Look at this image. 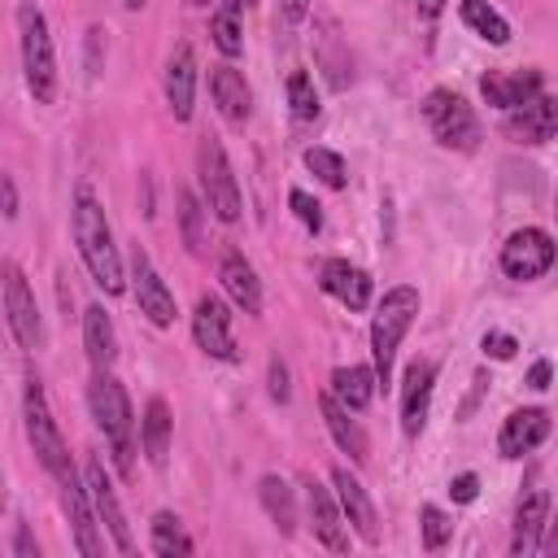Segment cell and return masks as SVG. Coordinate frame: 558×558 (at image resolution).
<instances>
[{"instance_id":"cell-1","label":"cell","mask_w":558,"mask_h":558,"mask_svg":"<svg viewBox=\"0 0 558 558\" xmlns=\"http://www.w3.org/2000/svg\"><path fill=\"white\" fill-rule=\"evenodd\" d=\"M70 231L78 244V257L87 266V275L96 279V288L105 296H118L126 288V270H122V253L113 244V227L105 218V205L96 201L92 187L74 192V209H70Z\"/></svg>"},{"instance_id":"cell-2","label":"cell","mask_w":558,"mask_h":558,"mask_svg":"<svg viewBox=\"0 0 558 558\" xmlns=\"http://www.w3.org/2000/svg\"><path fill=\"white\" fill-rule=\"evenodd\" d=\"M87 405H92L96 427H100L105 440H109L113 466L131 480V475H135V410H131L126 388H122L109 371H96V379H92V388H87Z\"/></svg>"},{"instance_id":"cell-3","label":"cell","mask_w":558,"mask_h":558,"mask_svg":"<svg viewBox=\"0 0 558 558\" xmlns=\"http://www.w3.org/2000/svg\"><path fill=\"white\" fill-rule=\"evenodd\" d=\"M414 318H418V288H410V283L388 288L384 301L375 305V318H371V371H375L379 388L392 384V362H397V349H401L405 331L414 327Z\"/></svg>"},{"instance_id":"cell-4","label":"cell","mask_w":558,"mask_h":558,"mask_svg":"<svg viewBox=\"0 0 558 558\" xmlns=\"http://www.w3.org/2000/svg\"><path fill=\"white\" fill-rule=\"evenodd\" d=\"M17 48H22L26 92L35 96V105H52L57 100V48H52L48 17L35 0L17 4Z\"/></svg>"},{"instance_id":"cell-5","label":"cell","mask_w":558,"mask_h":558,"mask_svg":"<svg viewBox=\"0 0 558 558\" xmlns=\"http://www.w3.org/2000/svg\"><path fill=\"white\" fill-rule=\"evenodd\" d=\"M22 423H26V440H31L35 458H39V466H44L52 480H61L65 471H74L70 445H65V436H61V427H57V418H52L48 392H44V384H39L35 375L26 379V392H22Z\"/></svg>"},{"instance_id":"cell-6","label":"cell","mask_w":558,"mask_h":558,"mask_svg":"<svg viewBox=\"0 0 558 558\" xmlns=\"http://www.w3.org/2000/svg\"><path fill=\"white\" fill-rule=\"evenodd\" d=\"M423 122H427V131L436 135V144H440V148H453V153H475L480 140H484L480 118H475L471 105H466L458 92H449V87H432V92L423 96Z\"/></svg>"},{"instance_id":"cell-7","label":"cell","mask_w":558,"mask_h":558,"mask_svg":"<svg viewBox=\"0 0 558 558\" xmlns=\"http://www.w3.org/2000/svg\"><path fill=\"white\" fill-rule=\"evenodd\" d=\"M196 174H201V192H205V205L214 209V218L218 222H240L244 196H240L231 157H227V148L214 135H205L201 148H196Z\"/></svg>"},{"instance_id":"cell-8","label":"cell","mask_w":558,"mask_h":558,"mask_svg":"<svg viewBox=\"0 0 558 558\" xmlns=\"http://www.w3.org/2000/svg\"><path fill=\"white\" fill-rule=\"evenodd\" d=\"M0 296H4V318H9V327L17 336V344L22 349H39V340H44L39 301H35V292L26 283V270L17 262H9V257L0 262Z\"/></svg>"},{"instance_id":"cell-9","label":"cell","mask_w":558,"mask_h":558,"mask_svg":"<svg viewBox=\"0 0 558 558\" xmlns=\"http://www.w3.org/2000/svg\"><path fill=\"white\" fill-rule=\"evenodd\" d=\"M549 266H554V240H549V231H541V227H519V231L501 244V270H506L510 279H519V283L541 279Z\"/></svg>"},{"instance_id":"cell-10","label":"cell","mask_w":558,"mask_h":558,"mask_svg":"<svg viewBox=\"0 0 558 558\" xmlns=\"http://www.w3.org/2000/svg\"><path fill=\"white\" fill-rule=\"evenodd\" d=\"M57 493H61V510L74 527V545L83 558H100L105 554V541H100V523H96V510H92V497H87V484L78 471H65L57 480Z\"/></svg>"},{"instance_id":"cell-11","label":"cell","mask_w":558,"mask_h":558,"mask_svg":"<svg viewBox=\"0 0 558 558\" xmlns=\"http://www.w3.org/2000/svg\"><path fill=\"white\" fill-rule=\"evenodd\" d=\"M83 484H87V497H92L96 523L109 532L113 549H118V554H135V541H131V527H126L122 501H118V493H113V484H109V475H105L100 458H87V466H83Z\"/></svg>"},{"instance_id":"cell-12","label":"cell","mask_w":558,"mask_h":558,"mask_svg":"<svg viewBox=\"0 0 558 558\" xmlns=\"http://www.w3.org/2000/svg\"><path fill=\"white\" fill-rule=\"evenodd\" d=\"M305 488V514H310V527H314V541L331 554H349V523L340 514V501L331 488H323L314 475L301 480Z\"/></svg>"},{"instance_id":"cell-13","label":"cell","mask_w":558,"mask_h":558,"mask_svg":"<svg viewBox=\"0 0 558 558\" xmlns=\"http://www.w3.org/2000/svg\"><path fill=\"white\" fill-rule=\"evenodd\" d=\"M131 283H135V301H140V314L153 323V327H170L179 318L174 310V292L166 288V279L157 275V266L148 262V253L135 244L131 248Z\"/></svg>"},{"instance_id":"cell-14","label":"cell","mask_w":558,"mask_h":558,"mask_svg":"<svg viewBox=\"0 0 558 558\" xmlns=\"http://www.w3.org/2000/svg\"><path fill=\"white\" fill-rule=\"evenodd\" d=\"M192 336L196 344L218 357V362H240V349H235V336H231V314L218 296H201L196 310H192Z\"/></svg>"},{"instance_id":"cell-15","label":"cell","mask_w":558,"mask_h":558,"mask_svg":"<svg viewBox=\"0 0 558 558\" xmlns=\"http://www.w3.org/2000/svg\"><path fill=\"white\" fill-rule=\"evenodd\" d=\"M331 493H336V501H340L344 523H353V532H357L366 545H379V514H375V506H371L362 480L349 475V466H331Z\"/></svg>"},{"instance_id":"cell-16","label":"cell","mask_w":558,"mask_h":558,"mask_svg":"<svg viewBox=\"0 0 558 558\" xmlns=\"http://www.w3.org/2000/svg\"><path fill=\"white\" fill-rule=\"evenodd\" d=\"M549 410H541V405H527V410H510L506 414V423H501V432H497V453L501 458H523V453H532L545 436H549Z\"/></svg>"},{"instance_id":"cell-17","label":"cell","mask_w":558,"mask_h":558,"mask_svg":"<svg viewBox=\"0 0 558 558\" xmlns=\"http://www.w3.org/2000/svg\"><path fill=\"white\" fill-rule=\"evenodd\" d=\"M541 87H545L541 70H488V74L480 78L484 100H488L493 109H501V113H510V109L527 105Z\"/></svg>"},{"instance_id":"cell-18","label":"cell","mask_w":558,"mask_h":558,"mask_svg":"<svg viewBox=\"0 0 558 558\" xmlns=\"http://www.w3.org/2000/svg\"><path fill=\"white\" fill-rule=\"evenodd\" d=\"M209 96H214V105H218V113L227 122H235V126L248 122V113H253V87H248V78L231 61L209 65Z\"/></svg>"},{"instance_id":"cell-19","label":"cell","mask_w":558,"mask_h":558,"mask_svg":"<svg viewBox=\"0 0 558 558\" xmlns=\"http://www.w3.org/2000/svg\"><path fill=\"white\" fill-rule=\"evenodd\" d=\"M166 105L179 122L192 118V100H196V57H192V44H174V52L166 57Z\"/></svg>"},{"instance_id":"cell-20","label":"cell","mask_w":558,"mask_h":558,"mask_svg":"<svg viewBox=\"0 0 558 558\" xmlns=\"http://www.w3.org/2000/svg\"><path fill=\"white\" fill-rule=\"evenodd\" d=\"M549 523V488H527L519 497L514 510V536H510V554L514 558H532L541 549V532Z\"/></svg>"},{"instance_id":"cell-21","label":"cell","mask_w":558,"mask_h":558,"mask_svg":"<svg viewBox=\"0 0 558 558\" xmlns=\"http://www.w3.org/2000/svg\"><path fill=\"white\" fill-rule=\"evenodd\" d=\"M318 283H323V292H327V296H336L344 310H366V305H371V275H366L362 266L344 262V257L323 262Z\"/></svg>"},{"instance_id":"cell-22","label":"cell","mask_w":558,"mask_h":558,"mask_svg":"<svg viewBox=\"0 0 558 558\" xmlns=\"http://www.w3.org/2000/svg\"><path fill=\"white\" fill-rule=\"evenodd\" d=\"M432 384H436V366H432V362H410V366H405V388H401V432H405L410 440L427 427Z\"/></svg>"},{"instance_id":"cell-23","label":"cell","mask_w":558,"mask_h":558,"mask_svg":"<svg viewBox=\"0 0 558 558\" xmlns=\"http://www.w3.org/2000/svg\"><path fill=\"white\" fill-rule=\"evenodd\" d=\"M554 126H558V105L545 92H536L527 105L510 109V118H506V131L519 144H549L554 140Z\"/></svg>"},{"instance_id":"cell-24","label":"cell","mask_w":558,"mask_h":558,"mask_svg":"<svg viewBox=\"0 0 558 558\" xmlns=\"http://www.w3.org/2000/svg\"><path fill=\"white\" fill-rule=\"evenodd\" d=\"M318 410H323V423H327V432H331V440L340 445V453H349V462H366V432H362V423L353 418V410H344L331 392H323L318 397Z\"/></svg>"},{"instance_id":"cell-25","label":"cell","mask_w":558,"mask_h":558,"mask_svg":"<svg viewBox=\"0 0 558 558\" xmlns=\"http://www.w3.org/2000/svg\"><path fill=\"white\" fill-rule=\"evenodd\" d=\"M218 283H222V292H227L244 314H262V279H257V270H253L240 253H227V257H222Z\"/></svg>"},{"instance_id":"cell-26","label":"cell","mask_w":558,"mask_h":558,"mask_svg":"<svg viewBox=\"0 0 558 558\" xmlns=\"http://www.w3.org/2000/svg\"><path fill=\"white\" fill-rule=\"evenodd\" d=\"M170 436H174V418H170V405L161 397H148L144 405V418H140V449L153 466H166L170 458Z\"/></svg>"},{"instance_id":"cell-27","label":"cell","mask_w":558,"mask_h":558,"mask_svg":"<svg viewBox=\"0 0 558 558\" xmlns=\"http://www.w3.org/2000/svg\"><path fill=\"white\" fill-rule=\"evenodd\" d=\"M257 501H262L266 519H270L283 536L296 532V493H292V484H288L283 475H262V480H257Z\"/></svg>"},{"instance_id":"cell-28","label":"cell","mask_w":558,"mask_h":558,"mask_svg":"<svg viewBox=\"0 0 558 558\" xmlns=\"http://www.w3.org/2000/svg\"><path fill=\"white\" fill-rule=\"evenodd\" d=\"M375 388H379V384H375V371H371V366H336L327 392H331L344 410L357 414V410H366V405L375 401Z\"/></svg>"},{"instance_id":"cell-29","label":"cell","mask_w":558,"mask_h":558,"mask_svg":"<svg viewBox=\"0 0 558 558\" xmlns=\"http://www.w3.org/2000/svg\"><path fill=\"white\" fill-rule=\"evenodd\" d=\"M83 349H87L96 371H109V362L118 353V336H113V323H109L105 305H87L83 310Z\"/></svg>"},{"instance_id":"cell-30","label":"cell","mask_w":558,"mask_h":558,"mask_svg":"<svg viewBox=\"0 0 558 558\" xmlns=\"http://www.w3.org/2000/svg\"><path fill=\"white\" fill-rule=\"evenodd\" d=\"M148 549L157 558H187L192 554V541H187L183 523L170 510H157L153 514V523H148Z\"/></svg>"},{"instance_id":"cell-31","label":"cell","mask_w":558,"mask_h":558,"mask_svg":"<svg viewBox=\"0 0 558 558\" xmlns=\"http://www.w3.org/2000/svg\"><path fill=\"white\" fill-rule=\"evenodd\" d=\"M458 17H462L480 39H488L493 48L510 44V22H506L488 0H462V4H458Z\"/></svg>"},{"instance_id":"cell-32","label":"cell","mask_w":558,"mask_h":558,"mask_svg":"<svg viewBox=\"0 0 558 558\" xmlns=\"http://www.w3.org/2000/svg\"><path fill=\"white\" fill-rule=\"evenodd\" d=\"M209 35H214V48L227 57V61H235L240 52H244V31H240V0H227L214 17H209Z\"/></svg>"},{"instance_id":"cell-33","label":"cell","mask_w":558,"mask_h":558,"mask_svg":"<svg viewBox=\"0 0 558 558\" xmlns=\"http://www.w3.org/2000/svg\"><path fill=\"white\" fill-rule=\"evenodd\" d=\"M318 26H323V35H314V52H318V61H323V70H327L331 87H349V52H344V57H340V52H331L336 22H318Z\"/></svg>"},{"instance_id":"cell-34","label":"cell","mask_w":558,"mask_h":558,"mask_svg":"<svg viewBox=\"0 0 558 558\" xmlns=\"http://www.w3.org/2000/svg\"><path fill=\"white\" fill-rule=\"evenodd\" d=\"M288 109L296 122H314L318 118V96H314V78L305 70L288 74Z\"/></svg>"},{"instance_id":"cell-35","label":"cell","mask_w":558,"mask_h":558,"mask_svg":"<svg viewBox=\"0 0 558 558\" xmlns=\"http://www.w3.org/2000/svg\"><path fill=\"white\" fill-rule=\"evenodd\" d=\"M305 166L318 174V183H327V187H336V192L349 183V166H344V157L331 153V148H305Z\"/></svg>"},{"instance_id":"cell-36","label":"cell","mask_w":558,"mask_h":558,"mask_svg":"<svg viewBox=\"0 0 558 558\" xmlns=\"http://www.w3.org/2000/svg\"><path fill=\"white\" fill-rule=\"evenodd\" d=\"M174 201H179L174 214H179V227H183V244H187L192 253H201V240H205V235H201V218H205V209H201V201H196L187 187H179Z\"/></svg>"},{"instance_id":"cell-37","label":"cell","mask_w":558,"mask_h":558,"mask_svg":"<svg viewBox=\"0 0 558 558\" xmlns=\"http://www.w3.org/2000/svg\"><path fill=\"white\" fill-rule=\"evenodd\" d=\"M418 527H423V549H445L453 536V519L440 506H423L418 510Z\"/></svg>"},{"instance_id":"cell-38","label":"cell","mask_w":558,"mask_h":558,"mask_svg":"<svg viewBox=\"0 0 558 558\" xmlns=\"http://www.w3.org/2000/svg\"><path fill=\"white\" fill-rule=\"evenodd\" d=\"M288 205H292V214L301 218V227H305V231H314V235L323 231V205H318L305 187H292V192H288Z\"/></svg>"},{"instance_id":"cell-39","label":"cell","mask_w":558,"mask_h":558,"mask_svg":"<svg viewBox=\"0 0 558 558\" xmlns=\"http://www.w3.org/2000/svg\"><path fill=\"white\" fill-rule=\"evenodd\" d=\"M480 349H484L488 357H497V362H510V357L519 353V340H514L510 331H484V340H480Z\"/></svg>"},{"instance_id":"cell-40","label":"cell","mask_w":558,"mask_h":558,"mask_svg":"<svg viewBox=\"0 0 558 558\" xmlns=\"http://www.w3.org/2000/svg\"><path fill=\"white\" fill-rule=\"evenodd\" d=\"M475 493H480V480H475L471 471H462V475H453V480H449V497H453L458 506L475 501Z\"/></svg>"},{"instance_id":"cell-41","label":"cell","mask_w":558,"mask_h":558,"mask_svg":"<svg viewBox=\"0 0 558 558\" xmlns=\"http://www.w3.org/2000/svg\"><path fill=\"white\" fill-rule=\"evenodd\" d=\"M270 397H275V401H288V397H292V388H288V366H283L279 357H270Z\"/></svg>"},{"instance_id":"cell-42","label":"cell","mask_w":558,"mask_h":558,"mask_svg":"<svg viewBox=\"0 0 558 558\" xmlns=\"http://www.w3.org/2000/svg\"><path fill=\"white\" fill-rule=\"evenodd\" d=\"M275 4H279V17H283L288 26H296V22L310 17V0H275Z\"/></svg>"},{"instance_id":"cell-43","label":"cell","mask_w":558,"mask_h":558,"mask_svg":"<svg viewBox=\"0 0 558 558\" xmlns=\"http://www.w3.org/2000/svg\"><path fill=\"white\" fill-rule=\"evenodd\" d=\"M13 554H17V558H35V554H39V545H35V536H31V527H26V523H17V536H13Z\"/></svg>"},{"instance_id":"cell-44","label":"cell","mask_w":558,"mask_h":558,"mask_svg":"<svg viewBox=\"0 0 558 558\" xmlns=\"http://www.w3.org/2000/svg\"><path fill=\"white\" fill-rule=\"evenodd\" d=\"M100 35H105L100 26H92V31H87V74H100V52H96Z\"/></svg>"},{"instance_id":"cell-45","label":"cell","mask_w":558,"mask_h":558,"mask_svg":"<svg viewBox=\"0 0 558 558\" xmlns=\"http://www.w3.org/2000/svg\"><path fill=\"white\" fill-rule=\"evenodd\" d=\"M527 388H549V362L541 357V362H532V371H527Z\"/></svg>"},{"instance_id":"cell-46","label":"cell","mask_w":558,"mask_h":558,"mask_svg":"<svg viewBox=\"0 0 558 558\" xmlns=\"http://www.w3.org/2000/svg\"><path fill=\"white\" fill-rule=\"evenodd\" d=\"M0 201H4V214L13 218V214H17V196H13V183H9V174H0Z\"/></svg>"},{"instance_id":"cell-47","label":"cell","mask_w":558,"mask_h":558,"mask_svg":"<svg viewBox=\"0 0 558 558\" xmlns=\"http://www.w3.org/2000/svg\"><path fill=\"white\" fill-rule=\"evenodd\" d=\"M440 4H445V0H418V9H423L427 17H436V13H440Z\"/></svg>"},{"instance_id":"cell-48","label":"cell","mask_w":558,"mask_h":558,"mask_svg":"<svg viewBox=\"0 0 558 558\" xmlns=\"http://www.w3.org/2000/svg\"><path fill=\"white\" fill-rule=\"evenodd\" d=\"M144 4H148V0H122V9H126V13H135V9H144Z\"/></svg>"},{"instance_id":"cell-49","label":"cell","mask_w":558,"mask_h":558,"mask_svg":"<svg viewBox=\"0 0 558 558\" xmlns=\"http://www.w3.org/2000/svg\"><path fill=\"white\" fill-rule=\"evenodd\" d=\"M0 510H4V471H0Z\"/></svg>"},{"instance_id":"cell-50","label":"cell","mask_w":558,"mask_h":558,"mask_svg":"<svg viewBox=\"0 0 558 558\" xmlns=\"http://www.w3.org/2000/svg\"><path fill=\"white\" fill-rule=\"evenodd\" d=\"M244 4H257V0H244Z\"/></svg>"}]
</instances>
